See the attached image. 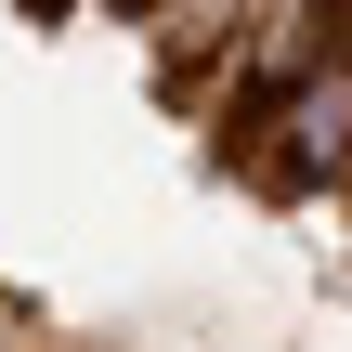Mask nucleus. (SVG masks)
<instances>
[{"instance_id": "nucleus-1", "label": "nucleus", "mask_w": 352, "mask_h": 352, "mask_svg": "<svg viewBox=\"0 0 352 352\" xmlns=\"http://www.w3.org/2000/svg\"><path fill=\"white\" fill-rule=\"evenodd\" d=\"M340 157H352V78H327V91L300 104V157H287V170H340Z\"/></svg>"}]
</instances>
